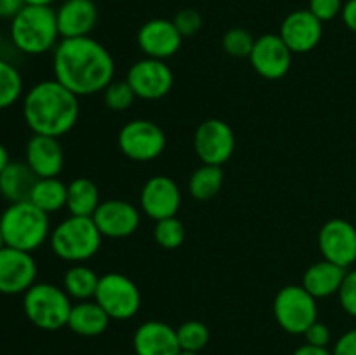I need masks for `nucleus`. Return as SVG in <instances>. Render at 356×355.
<instances>
[{
    "label": "nucleus",
    "instance_id": "nucleus-31",
    "mask_svg": "<svg viewBox=\"0 0 356 355\" xmlns=\"http://www.w3.org/2000/svg\"><path fill=\"white\" fill-rule=\"evenodd\" d=\"M153 237L160 247L172 251L183 246L184 239H186V230H184L183 223L176 216H172V218L160 219L155 223Z\"/></svg>",
    "mask_w": 356,
    "mask_h": 355
},
{
    "label": "nucleus",
    "instance_id": "nucleus-11",
    "mask_svg": "<svg viewBox=\"0 0 356 355\" xmlns=\"http://www.w3.org/2000/svg\"><path fill=\"white\" fill-rule=\"evenodd\" d=\"M125 80L134 90L136 97L146 101H159L170 93L174 86V73L162 59L143 58L129 68Z\"/></svg>",
    "mask_w": 356,
    "mask_h": 355
},
{
    "label": "nucleus",
    "instance_id": "nucleus-20",
    "mask_svg": "<svg viewBox=\"0 0 356 355\" xmlns=\"http://www.w3.org/2000/svg\"><path fill=\"white\" fill-rule=\"evenodd\" d=\"M99 13L92 0H65L56 10L61 38L89 37L96 28Z\"/></svg>",
    "mask_w": 356,
    "mask_h": 355
},
{
    "label": "nucleus",
    "instance_id": "nucleus-25",
    "mask_svg": "<svg viewBox=\"0 0 356 355\" xmlns=\"http://www.w3.org/2000/svg\"><path fill=\"white\" fill-rule=\"evenodd\" d=\"M28 200L37 205L44 212H58L66 207L68 200V184L63 183L59 178H38Z\"/></svg>",
    "mask_w": 356,
    "mask_h": 355
},
{
    "label": "nucleus",
    "instance_id": "nucleus-35",
    "mask_svg": "<svg viewBox=\"0 0 356 355\" xmlns=\"http://www.w3.org/2000/svg\"><path fill=\"white\" fill-rule=\"evenodd\" d=\"M337 296H339V303L344 312L348 315L356 317V268H353V270L348 268Z\"/></svg>",
    "mask_w": 356,
    "mask_h": 355
},
{
    "label": "nucleus",
    "instance_id": "nucleus-26",
    "mask_svg": "<svg viewBox=\"0 0 356 355\" xmlns=\"http://www.w3.org/2000/svg\"><path fill=\"white\" fill-rule=\"evenodd\" d=\"M99 204V188H97V184L90 178H75L68 184L66 209L70 211V214L92 218Z\"/></svg>",
    "mask_w": 356,
    "mask_h": 355
},
{
    "label": "nucleus",
    "instance_id": "nucleus-21",
    "mask_svg": "<svg viewBox=\"0 0 356 355\" xmlns=\"http://www.w3.org/2000/svg\"><path fill=\"white\" fill-rule=\"evenodd\" d=\"M136 355H179L176 329L162 320H148L136 329L132 338Z\"/></svg>",
    "mask_w": 356,
    "mask_h": 355
},
{
    "label": "nucleus",
    "instance_id": "nucleus-3",
    "mask_svg": "<svg viewBox=\"0 0 356 355\" xmlns=\"http://www.w3.org/2000/svg\"><path fill=\"white\" fill-rule=\"evenodd\" d=\"M61 37L51 6H24L10 19V40L21 52L38 56L58 45Z\"/></svg>",
    "mask_w": 356,
    "mask_h": 355
},
{
    "label": "nucleus",
    "instance_id": "nucleus-41",
    "mask_svg": "<svg viewBox=\"0 0 356 355\" xmlns=\"http://www.w3.org/2000/svg\"><path fill=\"white\" fill-rule=\"evenodd\" d=\"M292 355H332V350L325 347H313V345H301L299 348H296V352Z\"/></svg>",
    "mask_w": 356,
    "mask_h": 355
},
{
    "label": "nucleus",
    "instance_id": "nucleus-13",
    "mask_svg": "<svg viewBox=\"0 0 356 355\" xmlns=\"http://www.w3.org/2000/svg\"><path fill=\"white\" fill-rule=\"evenodd\" d=\"M37 281V263L31 253L3 247L0 249V294H24Z\"/></svg>",
    "mask_w": 356,
    "mask_h": 355
},
{
    "label": "nucleus",
    "instance_id": "nucleus-22",
    "mask_svg": "<svg viewBox=\"0 0 356 355\" xmlns=\"http://www.w3.org/2000/svg\"><path fill=\"white\" fill-rule=\"evenodd\" d=\"M346 271V268L327 260L316 261L305 271L301 285L313 298H329L339 292Z\"/></svg>",
    "mask_w": 356,
    "mask_h": 355
},
{
    "label": "nucleus",
    "instance_id": "nucleus-8",
    "mask_svg": "<svg viewBox=\"0 0 356 355\" xmlns=\"http://www.w3.org/2000/svg\"><path fill=\"white\" fill-rule=\"evenodd\" d=\"M94 301L111 320H129L141 308V291L127 275L110 271L99 277Z\"/></svg>",
    "mask_w": 356,
    "mask_h": 355
},
{
    "label": "nucleus",
    "instance_id": "nucleus-4",
    "mask_svg": "<svg viewBox=\"0 0 356 355\" xmlns=\"http://www.w3.org/2000/svg\"><path fill=\"white\" fill-rule=\"evenodd\" d=\"M0 228L7 247L33 253L51 237L49 214L30 200L13 202L0 216Z\"/></svg>",
    "mask_w": 356,
    "mask_h": 355
},
{
    "label": "nucleus",
    "instance_id": "nucleus-6",
    "mask_svg": "<svg viewBox=\"0 0 356 355\" xmlns=\"http://www.w3.org/2000/svg\"><path fill=\"white\" fill-rule=\"evenodd\" d=\"M72 298L63 287L49 282H35L23 294L26 319L42 331H58L68 326Z\"/></svg>",
    "mask_w": 356,
    "mask_h": 355
},
{
    "label": "nucleus",
    "instance_id": "nucleus-39",
    "mask_svg": "<svg viewBox=\"0 0 356 355\" xmlns=\"http://www.w3.org/2000/svg\"><path fill=\"white\" fill-rule=\"evenodd\" d=\"M23 7V0H0V19H13Z\"/></svg>",
    "mask_w": 356,
    "mask_h": 355
},
{
    "label": "nucleus",
    "instance_id": "nucleus-28",
    "mask_svg": "<svg viewBox=\"0 0 356 355\" xmlns=\"http://www.w3.org/2000/svg\"><path fill=\"white\" fill-rule=\"evenodd\" d=\"M225 173L219 166H209L204 164L193 171L188 181V191L197 200H211L212 197L221 191Z\"/></svg>",
    "mask_w": 356,
    "mask_h": 355
},
{
    "label": "nucleus",
    "instance_id": "nucleus-45",
    "mask_svg": "<svg viewBox=\"0 0 356 355\" xmlns=\"http://www.w3.org/2000/svg\"><path fill=\"white\" fill-rule=\"evenodd\" d=\"M179 355H200V354H195V352H179Z\"/></svg>",
    "mask_w": 356,
    "mask_h": 355
},
{
    "label": "nucleus",
    "instance_id": "nucleus-29",
    "mask_svg": "<svg viewBox=\"0 0 356 355\" xmlns=\"http://www.w3.org/2000/svg\"><path fill=\"white\" fill-rule=\"evenodd\" d=\"M23 94V77L10 63L0 59V110L13 106Z\"/></svg>",
    "mask_w": 356,
    "mask_h": 355
},
{
    "label": "nucleus",
    "instance_id": "nucleus-12",
    "mask_svg": "<svg viewBox=\"0 0 356 355\" xmlns=\"http://www.w3.org/2000/svg\"><path fill=\"white\" fill-rule=\"evenodd\" d=\"M318 247L323 260L348 270L356 261V228L343 218L329 219L318 232Z\"/></svg>",
    "mask_w": 356,
    "mask_h": 355
},
{
    "label": "nucleus",
    "instance_id": "nucleus-44",
    "mask_svg": "<svg viewBox=\"0 0 356 355\" xmlns=\"http://www.w3.org/2000/svg\"><path fill=\"white\" fill-rule=\"evenodd\" d=\"M6 247V240H3V233H2V228H0V249H3Z\"/></svg>",
    "mask_w": 356,
    "mask_h": 355
},
{
    "label": "nucleus",
    "instance_id": "nucleus-30",
    "mask_svg": "<svg viewBox=\"0 0 356 355\" xmlns=\"http://www.w3.org/2000/svg\"><path fill=\"white\" fill-rule=\"evenodd\" d=\"M177 341H179L181 352H195L200 354L211 340V331L200 320H186L176 329Z\"/></svg>",
    "mask_w": 356,
    "mask_h": 355
},
{
    "label": "nucleus",
    "instance_id": "nucleus-18",
    "mask_svg": "<svg viewBox=\"0 0 356 355\" xmlns=\"http://www.w3.org/2000/svg\"><path fill=\"white\" fill-rule=\"evenodd\" d=\"M278 35L287 44L292 54H305L320 44L323 35V23L308 9H298L285 16Z\"/></svg>",
    "mask_w": 356,
    "mask_h": 355
},
{
    "label": "nucleus",
    "instance_id": "nucleus-23",
    "mask_svg": "<svg viewBox=\"0 0 356 355\" xmlns=\"http://www.w3.org/2000/svg\"><path fill=\"white\" fill-rule=\"evenodd\" d=\"M110 317L94 299L89 301H76L70 312L68 326L70 331L83 338L101 336L110 326Z\"/></svg>",
    "mask_w": 356,
    "mask_h": 355
},
{
    "label": "nucleus",
    "instance_id": "nucleus-10",
    "mask_svg": "<svg viewBox=\"0 0 356 355\" xmlns=\"http://www.w3.org/2000/svg\"><path fill=\"white\" fill-rule=\"evenodd\" d=\"M193 148L202 164L221 167L235 152V132L228 122L207 118L195 131Z\"/></svg>",
    "mask_w": 356,
    "mask_h": 355
},
{
    "label": "nucleus",
    "instance_id": "nucleus-24",
    "mask_svg": "<svg viewBox=\"0 0 356 355\" xmlns=\"http://www.w3.org/2000/svg\"><path fill=\"white\" fill-rule=\"evenodd\" d=\"M37 180L38 178L35 176V173L28 167L26 162H16V160L13 162L10 160L9 166L0 173V195L10 204L28 200L31 188Z\"/></svg>",
    "mask_w": 356,
    "mask_h": 355
},
{
    "label": "nucleus",
    "instance_id": "nucleus-38",
    "mask_svg": "<svg viewBox=\"0 0 356 355\" xmlns=\"http://www.w3.org/2000/svg\"><path fill=\"white\" fill-rule=\"evenodd\" d=\"M332 355H356V327L346 331L332 348Z\"/></svg>",
    "mask_w": 356,
    "mask_h": 355
},
{
    "label": "nucleus",
    "instance_id": "nucleus-7",
    "mask_svg": "<svg viewBox=\"0 0 356 355\" xmlns=\"http://www.w3.org/2000/svg\"><path fill=\"white\" fill-rule=\"evenodd\" d=\"M273 315L278 326L289 334H305L318 320V305L302 285H285L277 292Z\"/></svg>",
    "mask_w": 356,
    "mask_h": 355
},
{
    "label": "nucleus",
    "instance_id": "nucleus-34",
    "mask_svg": "<svg viewBox=\"0 0 356 355\" xmlns=\"http://www.w3.org/2000/svg\"><path fill=\"white\" fill-rule=\"evenodd\" d=\"M174 26L181 33V37H193L204 26V17L197 9H181L172 19Z\"/></svg>",
    "mask_w": 356,
    "mask_h": 355
},
{
    "label": "nucleus",
    "instance_id": "nucleus-27",
    "mask_svg": "<svg viewBox=\"0 0 356 355\" xmlns=\"http://www.w3.org/2000/svg\"><path fill=\"white\" fill-rule=\"evenodd\" d=\"M99 277L101 275H97L90 267H86L82 263H73V267H70L65 271L63 289L75 301H89L96 296Z\"/></svg>",
    "mask_w": 356,
    "mask_h": 355
},
{
    "label": "nucleus",
    "instance_id": "nucleus-16",
    "mask_svg": "<svg viewBox=\"0 0 356 355\" xmlns=\"http://www.w3.org/2000/svg\"><path fill=\"white\" fill-rule=\"evenodd\" d=\"M139 204L143 212L155 221L172 218L181 207L179 187L169 176L149 178L141 190Z\"/></svg>",
    "mask_w": 356,
    "mask_h": 355
},
{
    "label": "nucleus",
    "instance_id": "nucleus-2",
    "mask_svg": "<svg viewBox=\"0 0 356 355\" xmlns=\"http://www.w3.org/2000/svg\"><path fill=\"white\" fill-rule=\"evenodd\" d=\"M80 101L56 79L35 84L23 97V117L33 134L59 138L75 127Z\"/></svg>",
    "mask_w": 356,
    "mask_h": 355
},
{
    "label": "nucleus",
    "instance_id": "nucleus-5",
    "mask_svg": "<svg viewBox=\"0 0 356 355\" xmlns=\"http://www.w3.org/2000/svg\"><path fill=\"white\" fill-rule=\"evenodd\" d=\"M103 235L92 218L73 216L63 219L51 232V249L59 260L82 263L90 260L99 251Z\"/></svg>",
    "mask_w": 356,
    "mask_h": 355
},
{
    "label": "nucleus",
    "instance_id": "nucleus-46",
    "mask_svg": "<svg viewBox=\"0 0 356 355\" xmlns=\"http://www.w3.org/2000/svg\"><path fill=\"white\" fill-rule=\"evenodd\" d=\"M2 42H3V35H2V30H0V47H2Z\"/></svg>",
    "mask_w": 356,
    "mask_h": 355
},
{
    "label": "nucleus",
    "instance_id": "nucleus-17",
    "mask_svg": "<svg viewBox=\"0 0 356 355\" xmlns=\"http://www.w3.org/2000/svg\"><path fill=\"white\" fill-rule=\"evenodd\" d=\"M183 44V37L170 19L155 17L139 28L138 45L146 58L167 61L172 58Z\"/></svg>",
    "mask_w": 356,
    "mask_h": 355
},
{
    "label": "nucleus",
    "instance_id": "nucleus-32",
    "mask_svg": "<svg viewBox=\"0 0 356 355\" xmlns=\"http://www.w3.org/2000/svg\"><path fill=\"white\" fill-rule=\"evenodd\" d=\"M254 42H256V38L245 28H232L222 37V49L232 58L243 59L250 56L254 49Z\"/></svg>",
    "mask_w": 356,
    "mask_h": 355
},
{
    "label": "nucleus",
    "instance_id": "nucleus-19",
    "mask_svg": "<svg viewBox=\"0 0 356 355\" xmlns=\"http://www.w3.org/2000/svg\"><path fill=\"white\" fill-rule=\"evenodd\" d=\"M24 162L37 178H58L65 166V152L58 138L33 134L26 143Z\"/></svg>",
    "mask_w": 356,
    "mask_h": 355
},
{
    "label": "nucleus",
    "instance_id": "nucleus-1",
    "mask_svg": "<svg viewBox=\"0 0 356 355\" xmlns=\"http://www.w3.org/2000/svg\"><path fill=\"white\" fill-rule=\"evenodd\" d=\"M54 79L79 97L103 93L115 77V61L96 38H61L52 52Z\"/></svg>",
    "mask_w": 356,
    "mask_h": 355
},
{
    "label": "nucleus",
    "instance_id": "nucleus-37",
    "mask_svg": "<svg viewBox=\"0 0 356 355\" xmlns=\"http://www.w3.org/2000/svg\"><path fill=\"white\" fill-rule=\"evenodd\" d=\"M302 336L306 338V343L308 345H313V347L329 348L332 334H330V329L327 324L320 322V320H315V322H313L312 326L306 329V333L302 334Z\"/></svg>",
    "mask_w": 356,
    "mask_h": 355
},
{
    "label": "nucleus",
    "instance_id": "nucleus-36",
    "mask_svg": "<svg viewBox=\"0 0 356 355\" xmlns=\"http://www.w3.org/2000/svg\"><path fill=\"white\" fill-rule=\"evenodd\" d=\"M343 0H309L308 10L322 23L336 19L343 13Z\"/></svg>",
    "mask_w": 356,
    "mask_h": 355
},
{
    "label": "nucleus",
    "instance_id": "nucleus-33",
    "mask_svg": "<svg viewBox=\"0 0 356 355\" xmlns=\"http://www.w3.org/2000/svg\"><path fill=\"white\" fill-rule=\"evenodd\" d=\"M103 100L106 108L113 111H125L134 104V101L138 100L132 90V87L129 86L127 80H113L106 89L103 90Z\"/></svg>",
    "mask_w": 356,
    "mask_h": 355
},
{
    "label": "nucleus",
    "instance_id": "nucleus-14",
    "mask_svg": "<svg viewBox=\"0 0 356 355\" xmlns=\"http://www.w3.org/2000/svg\"><path fill=\"white\" fill-rule=\"evenodd\" d=\"M249 59L252 68L263 79L278 80L287 75L291 70L292 51L282 40L280 35L264 33L254 42V49Z\"/></svg>",
    "mask_w": 356,
    "mask_h": 355
},
{
    "label": "nucleus",
    "instance_id": "nucleus-40",
    "mask_svg": "<svg viewBox=\"0 0 356 355\" xmlns=\"http://www.w3.org/2000/svg\"><path fill=\"white\" fill-rule=\"evenodd\" d=\"M341 17H343L344 24L356 33V0H346L344 2Z\"/></svg>",
    "mask_w": 356,
    "mask_h": 355
},
{
    "label": "nucleus",
    "instance_id": "nucleus-43",
    "mask_svg": "<svg viewBox=\"0 0 356 355\" xmlns=\"http://www.w3.org/2000/svg\"><path fill=\"white\" fill-rule=\"evenodd\" d=\"M24 6H51L54 0H23Z\"/></svg>",
    "mask_w": 356,
    "mask_h": 355
},
{
    "label": "nucleus",
    "instance_id": "nucleus-15",
    "mask_svg": "<svg viewBox=\"0 0 356 355\" xmlns=\"http://www.w3.org/2000/svg\"><path fill=\"white\" fill-rule=\"evenodd\" d=\"M92 219L103 239H125L139 228L141 214L131 202L110 198L101 202L92 214Z\"/></svg>",
    "mask_w": 356,
    "mask_h": 355
},
{
    "label": "nucleus",
    "instance_id": "nucleus-42",
    "mask_svg": "<svg viewBox=\"0 0 356 355\" xmlns=\"http://www.w3.org/2000/svg\"><path fill=\"white\" fill-rule=\"evenodd\" d=\"M9 162H10L9 152H7L6 146H3L2 143H0V173H2V171L6 169L7 166H9Z\"/></svg>",
    "mask_w": 356,
    "mask_h": 355
},
{
    "label": "nucleus",
    "instance_id": "nucleus-9",
    "mask_svg": "<svg viewBox=\"0 0 356 355\" xmlns=\"http://www.w3.org/2000/svg\"><path fill=\"white\" fill-rule=\"evenodd\" d=\"M118 148L127 159L136 162H149L165 150L167 138L159 124L146 118L129 120L118 132Z\"/></svg>",
    "mask_w": 356,
    "mask_h": 355
}]
</instances>
